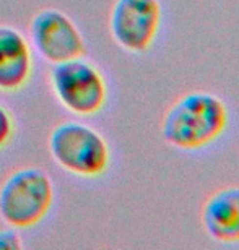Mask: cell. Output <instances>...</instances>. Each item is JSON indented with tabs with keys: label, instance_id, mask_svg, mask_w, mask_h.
Wrapping results in <instances>:
<instances>
[{
	"label": "cell",
	"instance_id": "6",
	"mask_svg": "<svg viewBox=\"0 0 239 250\" xmlns=\"http://www.w3.org/2000/svg\"><path fill=\"white\" fill-rule=\"evenodd\" d=\"M29 42L46 62L56 65L87 57L88 46L82 29L67 13L44 8L29 23Z\"/></svg>",
	"mask_w": 239,
	"mask_h": 250
},
{
	"label": "cell",
	"instance_id": "5",
	"mask_svg": "<svg viewBox=\"0 0 239 250\" xmlns=\"http://www.w3.org/2000/svg\"><path fill=\"white\" fill-rule=\"evenodd\" d=\"M163 23L161 0H116L109 13L112 41L132 56H145L155 47Z\"/></svg>",
	"mask_w": 239,
	"mask_h": 250
},
{
	"label": "cell",
	"instance_id": "9",
	"mask_svg": "<svg viewBox=\"0 0 239 250\" xmlns=\"http://www.w3.org/2000/svg\"><path fill=\"white\" fill-rule=\"evenodd\" d=\"M15 133H17V121L13 112L0 103V151L13 142Z\"/></svg>",
	"mask_w": 239,
	"mask_h": 250
},
{
	"label": "cell",
	"instance_id": "4",
	"mask_svg": "<svg viewBox=\"0 0 239 250\" xmlns=\"http://www.w3.org/2000/svg\"><path fill=\"white\" fill-rule=\"evenodd\" d=\"M49 84L57 103L73 116H98L109 103L106 75L87 57L52 65Z\"/></svg>",
	"mask_w": 239,
	"mask_h": 250
},
{
	"label": "cell",
	"instance_id": "8",
	"mask_svg": "<svg viewBox=\"0 0 239 250\" xmlns=\"http://www.w3.org/2000/svg\"><path fill=\"white\" fill-rule=\"evenodd\" d=\"M200 223L213 242L239 246V186L213 190L202 205Z\"/></svg>",
	"mask_w": 239,
	"mask_h": 250
},
{
	"label": "cell",
	"instance_id": "10",
	"mask_svg": "<svg viewBox=\"0 0 239 250\" xmlns=\"http://www.w3.org/2000/svg\"><path fill=\"white\" fill-rule=\"evenodd\" d=\"M22 247V237L17 229H0V250H18Z\"/></svg>",
	"mask_w": 239,
	"mask_h": 250
},
{
	"label": "cell",
	"instance_id": "2",
	"mask_svg": "<svg viewBox=\"0 0 239 250\" xmlns=\"http://www.w3.org/2000/svg\"><path fill=\"white\" fill-rule=\"evenodd\" d=\"M49 153L64 171L80 179H101L112 164V148L98 128L85 122L67 121L49 135Z\"/></svg>",
	"mask_w": 239,
	"mask_h": 250
},
{
	"label": "cell",
	"instance_id": "1",
	"mask_svg": "<svg viewBox=\"0 0 239 250\" xmlns=\"http://www.w3.org/2000/svg\"><path fill=\"white\" fill-rule=\"evenodd\" d=\"M231 124V112L220 94L194 89L177 98L161 121L164 143L182 153H200L215 146Z\"/></svg>",
	"mask_w": 239,
	"mask_h": 250
},
{
	"label": "cell",
	"instance_id": "3",
	"mask_svg": "<svg viewBox=\"0 0 239 250\" xmlns=\"http://www.w3.org/2000/svg\"><path fill=\"white\" fill-rule=\"evenodd\" d=\"M54 198V182L44 169H15L0 186V219L17 231L33 229L51 213Z\"/></svg>",
	"mask_w": 239,
	"mask_h": 250
},
{
	"label": "cell",
	"instance_id": "7",
	"mask_svg": "<svg viewBox=\"0 0 239 250\" xmlns=\"http://www.w3.org/2000/svg\"><path fill=\"white\" fill-rule=\"evenodd\" d=\"M34 54L29 39L20 29L0 24V91L18 93L29 84Z\"/></svg>",
	"mask_w": 239,
	"mask_h": 250
}]
</instances>
